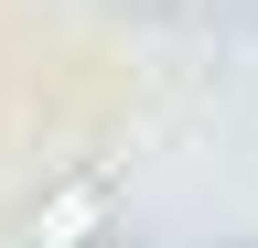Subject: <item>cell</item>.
<instances>
[{
	"instance_id": "cell-3",
	"label": "cell",
	"mask_w": 258,
	"mask_h": 248,
	"mask_svg": "<svg viewBox=\"0 0 258 248\" xmlns=\"http://www.w3.org/2000/svg\"><path fill=\"white\" fill-rule=\"evenodd\" d=\"M86 248H97V237H86Z\"/></svg>"
},
{
	"instance_id": "cell-2",
	"label": "cell",
	"mask_w": 258,
	"mask_h": 248,
	"mask_svg": "<svg viewBox=\"0 0 258 248\" xmlns=\"http://www.w3.org/2000/svg\"><path fill=\"white\" fill-rule=\"evenodd\" d=\"M140 11H172V0H140Z\"/></svg>"
},
{
	"instance_id": "cell-1",
	"label": "cell",
	"mask_w": 258,
	"mask_h": 248,
	"mask_svg": "<svg viewBox=\"0 0 258 248\" xmlns=\"http://www.w3.org/2000/svg\"><path fill=\"white\" fill-rule=\"evenodd\" d=\"M97 227H108V173H76V183H54V194H43L32 248H86Z\"/></svg>"
}]
</instances>
